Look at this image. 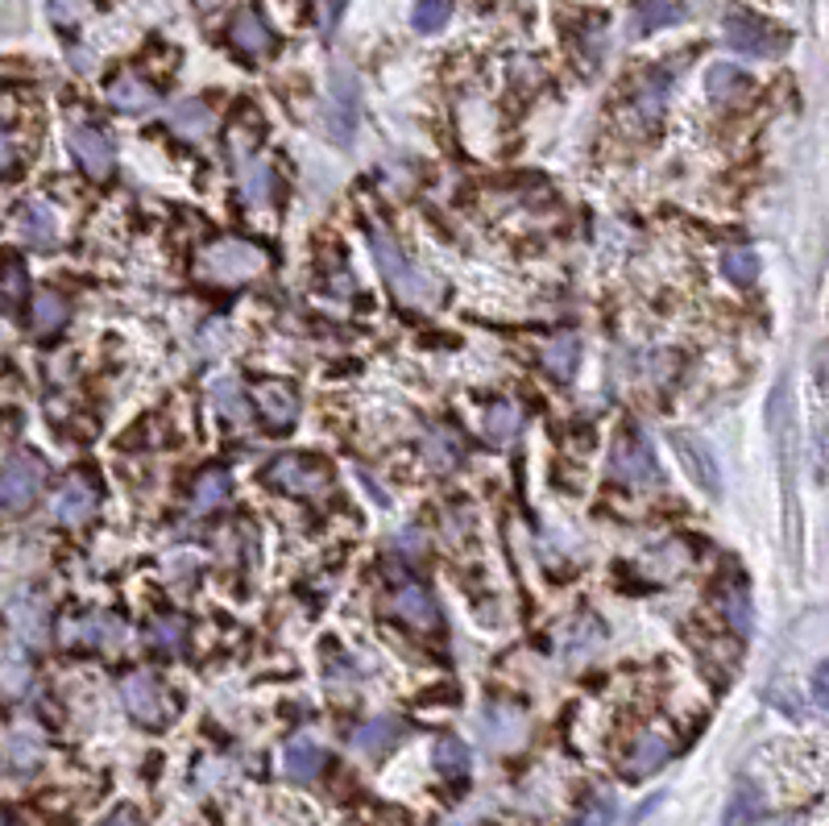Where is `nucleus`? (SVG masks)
<instances>
[{
    "mask_svg": "<svg viewBox=\"0 0 829 826\" xmlns=\"http://www.w3.org/2000/svg\"><path fill=\"white\" fill-rule=\"evenodd\" d=\"M370 245H374V258L377 266H382V274L391 279V286L403 295L407 303H432L439 300V283L432 279V274H423L415 262H411L398 245H394L386 233H377V229H370Z\"/></svg>",
    "mask_w": 829,
    "mask_h": 826,
    "instance_id": "nucleus-1",
    "label": "nucleus"
},
{
    "mask_svg": "<svg viewBox=\"0 0 829 826\" xmlns=\"http://www.w3.org/2000/svg\"><path fill=\"white\" fill-rule=\"evenodd\" d=\"M200 271L216 283H241V279H253V274L266 271V254L250 245V241H216L208 245L204 258H200Z\"/></svg>",
    "mask_w": 829,
    "mask_h": 826,
    "instance_id": "nucleus-2",
    "label": "nucleus"
},
{
    "mask_svg": "<svg viewBox=\"0 0 829 826\" xmlns=\"http://www.w3.org/2000/svg\"><path fill=\"white\" fill-rule=\"evenodd\" d=\"M721 30L730 38V47L742 50V54H751V59H771V54H780V50L788 47V38H783L780 30H771L767 21L742 13V9H730L726 21H721Z\"/></svg>",
    "mask_w": 829,
    "mask_h": 826,
    "instance_id": "nucleus-3",
    "label": "nucleus"
},
{
    "mask_svg": "<svg viewBox=\"0 0 829 826\" xmlns=\"http://www.w3.org/2000/svg\"><path fill=\"white\" fill-rule=\"evenodd\" d=\"M47 482V465L38 457H13L0 470V507L4 511H26L38 498Z\"/></svg>",
    "mask_w": 829,
    "mask_h": 826,
    "instance_id": "nucleus-4",
    "label": "nucleus"
},
{
    "mask_svg": "<svg viewBox=\"0 0 829 826\" xmlns=\"http://www.w3.org/2000/svg\"><path fill=\"white\" fill-rule=\"evenodd\" d=\"M610 474L630 482V486H651L659 477L651 445L643 441L639 432H623V436H618V445H614V453H610Z\"/></svg>",
    "mask_w": 829,
    "mask_h": 826,
    "instance_id": "nucleus-5",
    "label": "nucleus"
},
{
    "mask_svg": "<svg viewBox=\"0 0 829 826\" xmlns=\"http://www.w3.org/2000/svg\"><path fill=\"white\" fill-rule=\"evenodd\" d=\"M121 698H125L129 715L138 718V723H145V727L166 723V694H162V685H158L154 673H133V677H125Z\"/></svg>",
    "mask_w": 829,
    "mask_h": 826,
    "instance_id": "nucleus-6",
    "label": "nucleus"
},
{
    "mask_svg": "<svg viewBox=\"0 0 829 826\" xmlns=\"http://www.w3.org/2000/svg\"><path fill=\"white\" fill-rule=\"evenodd\" d=\"M67 142H71V154L79 159V167H83L92 179L112 175V167H117V145H112L100 129L71 125L67 129Z\"/></svg>",
    "mask_w": 829,
    "mask_h": 826,
    "instance_id": "nucleus-7",
    "label": "nucleus"
},
{
    "mask_svg": "<svg viewBox=\"0 0 829 826\" xmlns=\"http://www.w3.org/2000/svg\"><path fill=\"white\" fill-rule=\"evenodd\" d=\"M270 482L282 486L286 494H307V498H312V494H324L328 470L307 457H299V453H286V457H279L270 465Z\"/></svg>",
    "mask_w": 829,
    "mask_h": 826,
    "instance_id": "nucleus-8",
    "label": "nucleus"
},
{
    "mask_svg": "<svg viewBox=\"0 0 829 826\" xmlns=\"http://www.w3.org/2000/svg\"><path fill=\"white\" fill-rule=\"evenodd\" d=\"M121 636H125V627L112 620V615H100V611L75 615V620L63 623L67 648H112V644H121Z\"/></svg>",
    "mask_w": 829,
    "mask_h": 826,
    "instance_id": "nucleus-9",
    "label": "nucleus"
},
{
    "mask_svg": "<svg viewBox=\"0 0 829 826\" xmlns=\"http://www.w3.org/2000/svg\"><path fill=\"white\" fill-rule=\"evenodd\" d=\"M673 449L680 453V461H685V470H689L692 482L705 486V494L721 491V470H718V461H714V453H709V445H705L701 436H692V432H673Z\"/></svg>",
    "mask_w": 829,
    "mask_h": 826,
    "instance_id": "nucleus-10",
    "label": "nucleus"
},
{
    "mask_svg": "<svg viewBox=\"0 0 829 826\" xmlns=\"http://www.w3.org/2000/svg\"><path fill=\"white\" fill-rule=\"evenodd\" d=\"M95 511V491L88 486V477H67L63 491L54 494V520L67 527L88 524Z\"/></svg>",
    "mask_w": 829,
    "mask_h": 826,
    "instance_id": "nucleus-11",
    "label": "nucleus"
},
{
    "mask_svg": "<svg viewBox=\"0 0 829 826\" xmlns=\"http://www.w3.org/2000/svg\"><path fill=\"white\" fill-rule=\"evenodd\" d=\"M324 764H328V752L315 744V739H291L286 744V752H282V768H286V777L291 780H315L320 773H324Z\"/></svg>",
    "mask_w": 829,
    "mask_h": 826,
    "instance_id": "nucleus-12",
    "label": "nucleus"
},
{
    "mask_svg": "<svg viewBox=\"0 0 829 826\" xmlns=\"http://www.w3.org/2000/svg\"><path fill=\"white\" fill-rule=\"evenodd\" d=\"M394 611L407 623H415V627H432L436 623V598L419 582H403V586L394 590Z\"/></svg>",
    "mask_w": 829,
    "mask_h": 826,
    "instance_id": "nucleus-13",
    "label": "nucleus"
},
{
    "mask_svg": "<svg viewBox=\"0 0 829 826\" xmlns=\"http://www.w3.org/2000/svg\"><path fill=\"white\" fill-rule=\"evenodd\" d=\"M171 129L179 138L200 142V138H208L216 129V117H212V109H208L204 100H179L171 109Z\"/></svg>",
    "mask_w": 829,
    "mask_h": 826,
    "instance_id": "nucleus-14",
    "label": "nucleus"
},
{
    "mask_svg": "<svg viewBox=\"0 0 829 826\" xmlns=\"http://www.w3.org/2000/svg\"><path fill=\"white\" fill-rule=\"evenodd\" d=\"M398 739H403V723H398V718H370V723L353 735V747H357L361 756H386Z\"/></svg>",
    "mask_w": 829,
    "mask_h": 826,
    "instance_id": "nucleus-15",
    "label": "nucleus"
},
{
    "mask_svg": "<svg viewBox=\"0 0 829 826\" xmlns=\"http://www.w3.org/2000/svg\"><path fill=\"white\" fill-rule=\"evenodd\" d=\"M767 810V797L759 785H751V780H738L735 794H730V806H726V823L721 826H751L759 823Z\"/></svg>",
    "mask_w": 829,
    "mask_h": 826,
    "instance_id": "nucleus-16",
    "label": "nucleus"
},
{
    "mask_svg": "<svg viewBox=\"0 0 829 826\" xmlns=\"http://www.w3.org/2000/svg\"><path fill=\"white\" fill-rule=\"evenodd\" d=\"M17 229H21V238L30 241V245H54V238H59L54 212L42 200H30V204L17 212Z\"/></svg>",
    "mask_w": 829,
    "mask_h": 826,
    "instance_id": "nucleus-17",
    "label": "nucleus"
},
{
    "mask_svg": "<svg viewBox=\"0 0 829 826\" xmlns=\"http://www.w3.org/2000/svg\"><path fill=\"white\" fill-rule=\"evenodd\" d=\"M109 104L121 112H150L154 109V88L125 71V75H117L109 83Z\"/></svg>",
    "mask_w": 829,
    "mask_h": 826,
    "instance_id": "nucleus-18",
    "label": "nucleus"
},
{
    "mask_svg": "<svg viewBox=\"0 0 829 826\" xmlns=\"http://www.w3.org/2000/svg\"><path fill=\"white\" fill-rule=\"evenodd\" d=\"M705 88H709V95H714L718 104H735V100H742V95L751 92V80H747V71H738L735 63H714L709 75H705Z\"/></svg>",
    "mask_w": 829,
    "mask_h": 826,
    "instance_id": "nucleus-19",
    "label": "nucleus"
},
{
    "mask_svg": "<svg viewBox=\"0 0 829 826\" xmlns=\"http://www.w3.org/2000/svg\"><path fill=\"white\" fill-rule=\"evenodd\" d=\"M233 42L245 54H266V50H274V33H270V26L253 9H241L233 21Z\"/></svg>",
    "mask_w": 829,
    "mask_h": 826,
    "instance_id": "nucleus-20",
    "label": "nucleus"
},
{
    "mask_svg": "<svg viewBox=\"0 0 829 826\" xmlns=\"http://www.w3.org/2000/svg\"><path fill=\"white\" fill-rule=\"evenodd\" d=\"M685 17V9L676 0H639L635 4V17H630V30L635 33H656L664 26H676Z\"/></svg>",
    "mask_w": 829,
    "mask_h": 826,
    "instance_id": "nucleus-21",
    "label": "nucleus"
},
{
    "mask_svg": "<svg viewBox=\"0 0 829 826\" xmlns=\"http://www.w3.org/2000/svg\"><path fill=\"white\" fill-rule=\"evenodd\" d=\"M668 752H673V747H668V739H664V735L647 732L639 744H635L630 760H626V777H651L659 764L668 760Z\"/></svg>",
    "mask_w": 829,
    "mask_h": 826,
    "instance_id": "nucleus-22",
    "label": "nucleus"
},
{
    "mask_svg": "<svg viewBox=\"0 0 829 826\" xmlns=\"http://www.w3.org/2000/svg\"><path fill=\"white\" fill-rule=\"evenodd\" d=\"M212 403H216V412L224 415V420H233V424H250L253 420V403H250V395L241 391L236 379H216Z\"/></svg>",
    "mask_w": 829,
    "mask_h": 826,
    "instance_id": "nucleus-23",
    "label": "nucleus"
},
{
    "mask_svg": "<svg viewBox=\"0 0 829 826\" xmlns=\"http://www.w3.org/2000/svg\"><path fill=\"white\" fill-rule=\"evenodd\" d=\"M262 412H266V420L270 424H291L295 420V412H299V399H295V391L286 386V382H266L262 386Z\"/></svg>",
    "mask_w": 829,
    "mask_h": 826,
    "instance_id": "nucleus-24",
    "label": "nucleus"
},
{
    "mask_svg": "<svg viewBox=\"0 0 829 826\" xmlns=\"http://www.w3.org/2000/svg\"><path fill=\"white\" fill-rule=\"evenodd\" d=\"M63 320H67L63 295H59V291H38V303H33V333L50 336Z\"/></svg>",
    "mask_w": 829,
    "mask_h": 826,
    "instance_id": "nucleus-25",
    "label": "nucleus"
},
{
    "mask_svg": "<svg viewBox=\"0 0 829 826\" xmlns=\"http://www.w3.org/2000/svg\"><path fill=\"white\" fill-rule=\"evenodd\" d=\"M229 491H233V477L224 474V470H208V474H200V482H195V511H212L220 507L224 498H229Z\"/></svg>",
    "mask_w": 829,
    "mask_h": 826,
    "instance_id": "nucleus-26",
    "label": "nucleus"
},
{
    "mask_svg": "<svg viewBox=\"0 0 829 826\" xmlns=\"http://www.w3.org/2000/svg\"><path fill=\"white\" fill-rule=\"evenodd\" d=\"M436 773H444V777H465V773H469V747L461 744V739H453V735H444L436 744Z\"/></svg>",
    "mask_w": 829,
    "mask_h": 826,
    "instance_id": "nucleus-27",
    "label": "nucleus"
},
{
    "mask_svg": "<svg viewBox=\"0 0 829 826\" xmlns=\"http://www.w3.org/2000/svg\"><path fill=\"white\" fill-rule=\"evenodd\" d=\"M448 17H453V0H415V9H411V21L419 33L444 30Z\"/></svg>",
    "mask_w": 829,
    "mask_h": 826,
    "instance_id": "nucleus-28",
    "label": "nucleus"
},
{
    "mask_svg": "<svg viewBox=\"0 0 829 826\" xmlns=\"http://www.w3.org/2000/svg\"><path fill=\"white\" fill-rule=\"evenodd\" d=\"M13 627L21 632V639H30V644H42V639H47V606H42V603L13 606Z\"/></svg>",
    "mask_w": 829,
    "mask_h": 826,
    "instance_id": "nucleus-29",
    "label": "nucleus"
},
{
    "mask_svg": "<svg viewBox=\"0 0 829 826\" xmlns=\"http://www.w3.org/2000/svg\"><path fill=\"white\" fill-rule=\"evenodd\" d=\"M21 295H26V266L17 258H9L0 266V312H17Z\"/></svg>",
    "mask_w": 829,
    "mask_h": 826,
    "instance_id": "nucleus-30",
    "label": "nucleus"
},
{
    "mask_svg": "<svg viewBox=\"0 0 829 826\" xmlns=\"http://www.w3.org/2000/svg\"><path fill=\"white\" fill-rule=\"evenodd\" d=\"M721 271H726V279L735 286H751L759 279V254L755 250H730V254L721 258Z\"/></svg>",
    "mask_w": 829,
    "mask_h": 826,
    "instance_id": "nucleus-31",
    "label": "nucleus"
},
{
    "mask_svg": "<svg viewBox=\"0 0 829 826\" xmlns=\"http://www.w3.org/2000/svg\"><path fill=\"white\" fill-rule=\"evenodd\" d=\"M274 171H270L266 162H253V167H245V200L250 204H270L274 200Z\"/></svg>",
    "mask_w": 829,
    "mask_h": 826,
    "instance_id": "nucleus-32",
    "label": "nucleus"
},
{
    "mask_svg": "<svg viewBox=\"0 0 829 826\" xmlns=\"http://www.w3.org/2000/svg\"><path fill=\"white\" fill-rule=\"evenodd\" d=\"M150 639H154V648H162V652H183L188 627H183L179 615H162V620H154V627H150Z\"/></svg>",
    "mask_w": 829,
    "mask_h": 826,
    "instance_id": "nucleus-33",
    "label": "nucleus"
},
{
    "mask_svg": "<svg viewBox=\"0 0 829 826\" xmlns=\"http://www.w3.org/2000/svg\"><path fill=\"white\" fill-rule=\"evenodd\" d=\"M577 336H560V341H552L548 353H544V362H548L552 374H560V379H568L573 370H577Z\"/></svg>",
    "mask_w": 829,
    "mask_h": 826,
    "instance_id": "nucleus-34",
    "label": "nucleus"
},
{
    "mask_svg": "<svg viewBox=\"0 0 829 826\" xmlns=\"http://www.w3.org/2000/svg\"><path fill=\"white\" fill-rule=\"evenodd\" d=\"M515 432H518L515 407H506V403H494V407L485 412V436H489L494 445H502V441H510Z\"/></svg>",
    "mask_w": 829,
    "mask_h": 826,
    "instance_id": "nucleus-35",
    "label": "nucleus"
},
{
    "mask_svg": "<svg viewBox=\"0 0 829 826\" xmlns=\"http://www.w3.org/2000/svg\"><path fill=\"white\" fill-rule=\"evenodd\" d=\"M30 689V665L26 661H4L0 665V694L4 698H21Z\"/></svg>",
    "mask_w": 829,
    "mask_h": 826,
    "instance_id": "nucleus-36",
    "label": "nucleus"
},
{
    "mask_svg": "<svg viewBox=\"0 0 829 826\" xmlns=\"http://www.w3.org/2000/svg\"><path fill=\"white\" fill-rule=\"evenodd\" d=\"M614 814H618L614 797L610 794H597V797H589V806L580 810V818L573 826H614Z\"/></svg>",
    "mask_w": 829,
    "mask_h": 826,
    "instance_id": "nucleus-37",
    "label": "nucleus"
},
{
    "mask_svg": "<svg viewBox=\"0 0 829 826\" xmlns=\"http://www.w3.org/2000/svg\"><path fill=\"white\" fill-rule=\"evenodd\" d=\"M427 461H432L436 470H453V465H456V445L444 436V432L427 436Z\"/></svg>",
    "mask_w": 829,
    "mask_h": 826,
    "instance_id": "nucleus-38",
    "label": "nucleus"
},
{
    "mask_svg": "<svg viewBox=\"0 0 829 826\" xmlns=\"http://www.w3.org/2000/svg\"><path fill=\"white\" fill-rule=\"evenodd\" d=\"M38 756H42L38 739H30V735H13V764H17V768H30V764H38Z\"/></svg>",
    "mask_w": 829,
    "mask_h": 826,
    "instance_id": "nucleus-39",
    "label": "nucleus"
},
{
    "mask_svg": "<svg viewBox=\"0 0 829 826\" xmlns=\"http://www.w3.org/2000/svg\"><path fill=\"white\" fill-rule=\"evenodd\" d=\"M50 13L54 21H75L83 13V0H50Z\"/></svg>",
    "mask_w": 829,
    "mask_h": 826,
    "instance_id": "nucleus-40",
    "label": "nucleus"
},
{
    "mask_svg": "<svg viewBox=\"0 0 829 826\" xmlns=\"http://www.w3.org/2000/svg\"><path fill=\"white\" fill-rule=\"evenodd\" d=\"M100 826H141V814L133 810V806H121V810H112Z\"/></svg>",
    "mask_w": 829,
    "mask_h": 826,
    "instance_id": "nucleus-41",
    "label": "nucleus"
},
{
    "mask_svg": "<svg viewBox=\"0 0 829 826\" xmlns=\"http://www.w3.org/2000/svg\"><path fill=\"white\" fill-rule=\"evenodd\" d=\"M813 698H817V706H826V665H817V673H813Z\"/></svg>",
    "mask_w": 829,
    "mask_h": 826,
    "instance_id": "nucleus-42",
    "label": "nucleus"
},
{
    "mask_svg": "<svg viewBox=\"0 0 829 826\" xmlns=\"http://www.w3.org/2000/svg\"><path fill=\"white\" fill-rule=\"evenodd\" d=\"M13 167V145L4 142V133H0V171H9Z\"/></svg>",
    "mask_w": 829,
    "mask_h": 826,
    "instance_id": "nucleus-43",
    "label": "nucleus"
},
{
    "mask_svg": "<svg viewBox=\"0 0 829 826\" xmlns=\"http://www.w3.org/2000/svg\"><path fill=\"white\" fill-rule=\"evenodd\" d=\"M220 0H200V9H216Z\"/></svg>",
    "mask_w": 829,
    "mask_h": 826,
    "instance_id": "nucleus-44",
    "label": "nucleus"
},
{
    "mask_svg": "<svg viewBox=\"0 0 829 826\" xmlns=\"http://www.w3.org/2000/svg\"><path fill=\"white\" fill-rule=\"evenodd\" d=\"M0 826H17V823L9 818V814H0Z\"/></svg>",
    "mask_w": 829,
    "mask_h": 826,
    "instance_id": "nucleus-45",
    "label": "nucleus"
},
{
    "mask_svg": "<svg viewBox=\"0 0 829 826\" xmlns=\"http://www.w3.org/2000/svg\"><path fill=\"white\" fill-rule=\"evenodd\" d=\"M771 826H797V823H788V818H783V823H771Z\"/></svg>",
    "mask_w": 829,
    "mask_h": 826,
    "instance_id": "nucleus-46",
    "label": "nucleus"
}]
</instances>
